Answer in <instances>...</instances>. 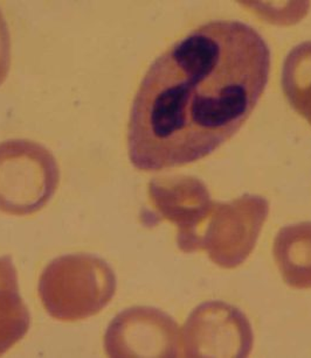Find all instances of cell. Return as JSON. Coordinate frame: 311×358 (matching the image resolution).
Listing matches in <instances>:
<instances>
[{"label":"cell","instance_id":"cell-7","mask_svg":"<svg viewBox=\"0 0 311 358\" xmlns=\"http://www.w3.org/2000/svg\"><path fill=\"white\" fill-rule=\"evenodd\" d=\"M148 196L162 220L177 228V245L185 253L198 251L200 236L214 203L207 187L193 176L152 180Z\"/></svg>","mask_w":311,"mask_h":358},{"label":"cell","instance_id":"cell-2","mask_svg":"<svg viewBox=\"0 0 311 358\" xmlns=\"http://www.w3.org/2000/svg\"><path fill=\"white\" fill-rule=\"evenodd\" d=\"M116 287V275L106 260L89 253H71L47 265L40 275L39 296L52 317L74 322L106 308Z\"/></svg>","mask_w":311,"mask_h":358},{"label":"cell","instance_id":"cell-5","mask_svg":"<svg viewBox=\"0 0 311 358\" xmlns=\"http://www.w3.org/2000/svg\"><path fill=\"white\" fill-rule=\"evenodd\" d=\"M181 338L186 357H247L254 334L247 316L235 306L207 301L190 314Z\"/></svg>","mask_w":311,"mask_h":358},{"label":"cell","instance_id":"cell-8","mask_svg":"<svg viewBox=\"0 0 311 358\" xmlns=\"http://www.w3.org/2000/svg\"><path fill=\"white\" fill-rule=\"evenodd\" d=\"M272 251L283 280L290 287L311 288V222L281 229Z\"/></svg>","mask_w":311,"mask_h":358},{"label":"cell","instance_id":"cell-9","mask_svg":"<svg viewBox=\"0 0 311 358\" xmlns=\"http://www.w3.org/2000/svg\"><path fill=\"white\" fill-rule=\"evenodd\" d=\"M31 326L29 308L19 292L11 257H0V356L25 337Z\"/></svg>","mask_w":311,"mask_h":358},{"label":"cell","instance_id":"cell-11","mask_svg":"<svg viewBox=\"0 0 311 358\" xmlns=\"http://www.w3.org/2000/svg\"><path fill=\"white\" fill-rule=\"evenodd\" d=\"M11 60V41L4 17L0 12V85L8 78Z\"/></svg>","mask_w":311,"mask_h":358},{"label":"cell","instance_id":"cell-3","mask_svg":"<svg viewBox=\"0 0 311 358\" xmlns=\"http://www.w3.org/2000/svg\"><path fill=\"white\" fill-rule=\"evenodd\" d=\"M59 181L57 160L43 145L26 139L0 143V211L15 216L38 213Z\"/></svg>","mask_w":311,"mask_h":358},{"label":"cell","instance_id":"cell-4","mask_svg":"<svg viewBox=\"0 0 311 358\" xmlns=\"http://www.w3.org/2000/svg\"><path fill=\"white\" fill-rule=\"evenodd\" d=\"M268 214V201L258 195L216 202L202 229L199 251L205 250L218 266H239L254 249Z\"/></svg>","mask_w":311,"mask_h":358},{"label":"cell","instance_id":"cell-6","mask_svg":"<svg viewBox=\"0 0 311 358\" xmlns=\"http://www.w3.org/2000/svg\"><path fill=\"white\" fill-rule=\"evenodd\" d=\"M104 348L110 357H177L179 327L160 309L131 307L110 322Z\"/></svg>","mask_w":311,"mask_h":358},{"label":"cell","instance_id":"cell-10","mask_svg":"<svg viewBox=\"0 0 311 358\" xmlns=\"http://www.w3.org/2000/svg\"><path fill=\"white\" fill-rule=\"evenodd\" d=\"M282 88L290 106L311 125V41L290 50L283 64Z\"/></svg>","mask_w":311,"mask_h":358},{"label":"cell","instance_id":"cell-1","mask_svg":"<svg viewBox=\"0 0 311 358\" xmlns=\"http://www.w3.org/2000/svg\"><path fill=\"white\" fill-rule=\"evenodd\" d=\"M270 71V50L251 26L207 22L151 64L131 106V164L158 172L205 158L251 116Z\"/></svg>","mask_w":311,"mask_h":358}]
</instances>
